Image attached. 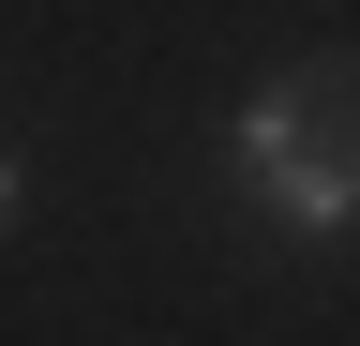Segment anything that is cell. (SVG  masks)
<instances>
[{
  "label": "cell",
  "mask_w": 360,
  "mask_h": 346,
  "mask_svg": "<svg viewBox=\"0 0 360 346\" xmlns=\"http://www.w3.org/2000/svg\"><path fill=\"white\" fill-rule=\"evenodd\" d=\"M240 151V196L270 211L285 241H345L360 226V61H300L225 121Z\"/></svg>",
  "instance_id": "6da1fadb"
},
{
  "label": "cell",
  "mask_w": 360,
  "mask_h": 346,
  "mask_svg": "<svg viewBox=\"0 0 360 346\" xmlns=\"http://www.w3.org/2000/svg\"><path fill=\"white\" fill-rule=\"evenodd\" d=\"M15 196H30V166H15V151H0V226H15Z\"/></svg>",
  "instance_id": "7a4b0ae2"
}]
</instances>
